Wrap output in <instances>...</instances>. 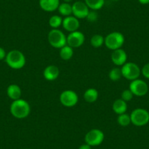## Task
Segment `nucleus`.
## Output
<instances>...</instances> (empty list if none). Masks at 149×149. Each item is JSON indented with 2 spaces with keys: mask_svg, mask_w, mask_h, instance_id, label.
<instances>
[{
  "mask_svg": "<svg viewBox=\"0 0 149 149\" xmlns=\"http://www.w3.org/2000/svg\"><path fill=\"white\" fill-rule=\"evenodd\" d=\"M138 2L142 5H148V4H149V0H138Z\"/></svg>",
  "mask_w": 149,
  "mask_h": 149,
  "instance_id": "31",
  "label": "nucleus"
},
{
  "mask_svg": "<svg viewBox=\"0 0 149 149\" xmlns=\"http://www.w3.org/2000/svg\"><path fill=\"white\" fill-rule=\"evenodd\" d=\"M78 149H91V146L87 144V143H85V144L81 145Z\"/></svg>",
  "mask_w": 149,
  "mask_h": 149,
  "instance_id": "30",
  "label": "nucleus"
},
{
  "mask_svg": "<svg viewBox=\"0 0 149 149\" xmlns=\"http://www.w3.org/2000/svg\"><path fill=\"white\" fill-rule=\"evenodd\" d=\"M129 89L132 92L134 95L137 97H143L146 95L148 91V86L144 81L137 78L131 81Z\"/></svg>",
  "mask_w": 149,
  "mask_h": 149,
  "instance_id": "9",
  "label": "nucleus"
},
{
  "mask_svg": "<svg viewBox=\"0 0 149 149\" xmlns=\"http://www.w3.org/2000/svg\"><path fill=\"white\" fill-rule=\"evenodd\" d=\"M117 121L118 124L121 127H127L130 125L131 123V118H130V115L129 114L123 113L118 115V118H117Z\"/></svg>",
  "mask_w": 149,
  "mask_h": 149,
  "instance_id": "25",
  "label": "nucleus"
},
{
  "mask_svg": "<svg viewBox=\"0 0 149 149\" xmlns=\"http://www.w3.org/2000/svg\"><path fill=\"white\" fill-rule=\"evenodd\" d=\"M59 75V69L55 65H49L45 68L43 76L47 81H53L57 79Z\"/></svg>",
  "mask_w": 149,
  "mask_h": 149,
  "instance_id": "15",
  "label": "nucleus"
},
{
  "mask_svg": "<svg viewBox=\"0 0 149 149\" xmlns=\"http://www.w3.org/2000/svg\"><path fill=\"white\" fill-rule=\"evenodd\" d=\"M113 110L118 115L125 113L127 110V102L123 100L122 99L116 100L113 104Z\"/></svg>",
  "mask_w": 149,
  "mask_h": 149,
  "instance_id": "17",
  "label": "nucleus"
},
{
  "mask_svg": "<svg viewBox=\"0 0 149 149\" xmlns=\"http://www.w3.org/2000/svg\"><path fill=\"white\" fill-rule=\"evenodd\" d=\"M113 2H117V1H119V0H111Z\"/></svg>",
  "mask_w": 149,
  "mask_h": 149,
  "instance_id": "33",
  "label": "nucleus"
},
{
  "mask_svg": "<svg viewBox=\"0 0 149 149\" xmlns=\"http://www.w3.org/2000/svg\"><path fill=\"white\" fill-rule=\"evenodd\" d=\"M85 41V35L79 31L70 32L67 37V44L72 48H77L83 45Z\"/></svg>",
  "mask_w": 149,
  "mask_h": 149,
  "instance_id": "10",
  "label": "nucleus"
},
{
  "mask_svg": "<svg viewBox=\"0 0 149 149\" xmlns=\"http://www.w3.org/2000/svg\"><path fill=\"white\" fill-rule=\"evenodd\" d=\"M104 139V134L102 130L93 129L88 131L85 136L86 143L93 146H100L102 143Z\"/></svg>",
  "mask_w": 149,
  "mask_h": 149,
  "instance_id": "7",
  "label": "nucleus"
},
{
  "mask_svg": "<svg viewBox=\"0 0 149 149\" xmlns=\"http://www.w3.org/2000/svg\"><path fill=\"white\" fill-rule=\"evenodd\" d=\"M131 123L137 127H143L149 122V113L143 108L134 109L130 114Z\"/></svg>",
  "mask_w": 149,
  "mask_h": 149,
  "instance_id": "5",
  "label": "nucleus"
},
{
  "mask_svg": "<svg viewBox=\"0 0 149 149\" xmlns=\"http://www.w3.org/2000/svg\"><path fill=\"white\" fill-rule=\"evenodd\" d=\"M141 72L145 78L149 79V63H147V64L143 66L141 70Z\"/></svg>",
  "mask_w": 149,
  "mask_h": 149,
  "instance_id": "28",
  "label": "nucleus"
},
{
  "mask_svg": "<svg viewBox=\"0 0 149 149\" xmlns=\"http://www.w3.org/2000/svg\"><path fill=\"white\" fill-rule=\"evenodd\" d=\"M25 149H30V148H25Z\"/></svg>",
  "mask_w": 149,
  "mask_h": 149,
  "instance_id": "34",
  "label": "nucleus"
},
{
  "mask_svg": "<svg viewBox=\"0 0 149 149\" xmlns=\"http://www.w3.org/2000/svg\"><path fill=\"white\" fill-rule=\"evenodd\" d=\"M99 93L96 88H88L86 91L84 92V98L85 101H86L88 103H93L96 102L98 99Z\"/></svg>",
  "mask_w": 149,
  "mask_h": 149,
  "instance_id": "18",
  "label": "nucleus"
},
{
  "mask_svg": "<svg viewBox=\"0 0 149 149\" xmlns=\"http://www.w3.org/2000/svg\"><path fill=\"white\" fill-rule=\"evenodd\" d=\"M59 100L62 105L67 107H72L76 105L78 103V96L77 93L72 90H65L61 93Z\"/></svg>",
  "mask_w": 149,
  "mask_h": 149,
  "instance_id": "8",
  "label": "nucleus"
},
{
  "mask_svg": "<svg viewBox=\"0 0 149 149\" xmlns=\"http://www.w3.org/2000/svg\"><path fill=\"white\" fill-rule=\"evenodd\" d=\"M6 56H7V54L5 50L3 48H2V47H0V60L5 59Z\"/></svg>",
  "mask_w": 149,
  "mask_h": 149,
  "instance_id": "29",
  "label": "nucleus"
},
{
  "mask_svg": "<svg viewBox=\"0 0 149 149\" xmlns=\"http://www.w3.org/2000/svg\"><path fill=\"white\" fill-rule=\"evenodd\" d=\"M90 43L94 48H100L104 44V37L101 34H94L90 40Z\"/></svg>",
  "mask_w": 149,
  "mask_h": 149,
  "instance_id": "22",
  "label": "nucleus"
},
{
  "mask_svg": "<svg viewBox=\"0 0 149 149\" xmlns=\"http://www.w3.org/2000/svg\"><path fill=\"white\" fill-rule=\"evenodd\" d=\"M63 19L61 16L57 15H54L50 18L48 21L49 26L53 29H58V27L62 26Z\"/></svg>",
  "mask_w": 149,
  "mask_h": 149,
  "instance_id": "23",
  "label": "nucleus"
},
{
  "mask_svg": "<svg viewBox=\"0 0 149 149\" xmlns=\"http://www.w3.org/2000/svg\"><path fill=\"white\" fill-rule=\"evenodd\" d=\"M86 19L89 22H95L98 19V14H97V13L95 10L89 11L86 17Z\"/></svg>",
  "mask_w": 149,
  "mask_h": 149,
  "instance_id": "27",
  "label": "nucleus"
},
{
  "mask_svg": "<svg viewBox=\"0 0 149 149\" xmlns=\"http://www.w3.org/2000/svg\"><path fill=\"white\" fill-rule=\"evenodd\" d=\"M62 26L66 31H69L70 33L78 31L80 27L79 19L72 15L65 17L63 19Z\"/></svg>",
  "mask_w": 149,
  "mask_h": 149,
  "instance_id": "12",
  "label": "nucleus"
},
{
  "mask_svg": "<svg viewBox=\"0 0 149 149\" xmlns=\"http://www.w3.org/2000/svg\"><path fill=\"white\" fill-rule=\"evenodd\" d=\"M58 10L60 15L62 16L67 17L72 15V8L70 3L63 2V3L60 4L58 8Z\"/></svg>",
  "mask_w": 149,
  "mask_h": 149,
  "instance_id": "20",
  "label": "nucleus"
},
{
  "mask_svg": "<svg viewBox=\"0 0 149 149\" xmlns=\"http://www.w3.org/2000/svg\"><path fill=\"white\" fill-rule=\"evenodd\" d=\"M122 77L121 70L118 67H114L109 72V78L112 81H118Z\"/></svg>",
  "mask_w": 149,
  "mask_h": 149,
  "instance_id": "24",
  "label": "nucleus"
},
{
  "mask_svg": "<svg viewBox=\"0 0 149 149\" xmlns=\"http://www.w3.org/2000/svg\"><path fill=\"white\" fill-rule=\"evenodd\" d=\"M111 60L115 65L123 66L127 61V54L122 48L113 51Z\"/></svg>",
  "mask_w": 149,
  "mask_h": 149,
  "instance_id": "13",
  "label": "nucleus"
},
{
  "mask_svg": "<svg viewBox=\"0 0 149 149\" xmlns=\"http://www.w3.org/2000/svg\"><path fill=\"white\" fill-rule=\"evenodd\" d=\"M10 110L13 116L18 119H23L29 116L31 112V107L28 102L21 98L13 102Z\"/></svg>",
  "mask_w": 149,
  "mask_h": 149,
  "instance_id": "1",
  "label": "nucleus"
},
{
  "mask_svg": "<svg viewBox=\"0 0 149 149\" xmlns=\"http://www.w3.org/2000/svg\"><path fill=\"white\" fill-rule=\"evenodd\" d=\"M41 9L45 12H54L58 10L60 5L59 0H39Z\"/></svg>",
  "mask_w": 149,
  "mask_h": 149,
  "instance_id": "14",
  "label": "nucleus"
},
{
  "mask_svg": "<svg viewBox=\"0 0 149 149\" xmlns=\"http://www.w3.org/2000/svg\"><path fill=\"white\" fill-rule=\"evenodd\" d=\"M48 40L50 45L55 48L61 49L67 45V37L58 29H52L48 35Z\"/></svg>",
  "mask_w": 149,
  "mask_h": 149,
  "instance_id": "4",
  "label": "nucleus"
},
{
  "mask_svg": "<svg viewBox=\"0 0 149 149\" xmlns=\"http://www.w3.org/2000/svg\"><path fill=\"white\" fill-rule=\"evenodd\" d=\"M121 70L122 76L131 81L137 79L141 73V70L139 66L133 62H126Z\"/></svg>",
  "mask_w": 149,
  "mask_h": 149,
  "instance_id": "6",
  "label": "nucleus"
},
{
  "mask_svg": "<svg viewBox=\"0 0 149 149\" xmlns=\"http://www.w3.org/2000/svg\"><path fill=\"white\" fill-rule=\"evenodd\" d=\"M133 96H134V94H132V92L130 89H126L123 91L121 99H122L125 102H129L132 100Z\"/></svg>",
  "mask_w": 149,
  "mask_h": 149,
  "instance_id": "26",
  "label": "nucleus"
},
{
  "mask_svg": "<svg viewBox=\"0 0 149 149\" xmlns=\"http://www.w3.org/2000/svg\"><path fill=\"white\" fill-rule=\"evenodd\" d=\"M124 36L119 31H113L104 37V45L108 49L115 51L121 48L124 43Z\"/></svg>",
  "mask_w": 149,
  "mask_h": 149,
  "instance_id": "3",
  "label": "nucleus"
},
{
  "mask_svg": "<svg viewBox=\"0 0 149 149\" xmlns=\"http://www.w3.org/2000/svg\"><path fill=\"white\" fill-rule=\"evenodd\" d=\"M5 61L10 68L14 70L22 69L26 64V57L21 51L12 50L7 54Z\"/></svg>",
  "mask_w": 149,
  "mask_h": 149,
  "instance_id": "2",
  "label": "nucleus"
},
{
  "mask_svg": "<svg viewBox=\"0 0 149 149\" xmlns=\"http://www.w3.org/2000/svg\"><path fill=\"white\" fill-rule=\"evenodd\" d=\"M64 1V2H67V3H70V2H72V0H63Z\"/></svg>",
  "mask_w": 149,
  "mask_h": 149,
  "instance_id": "32",
  "label": "nucleus"
},
{
  "mask_svg": "<svg viewBox=\"0 0 149 149\" xmlns=\"http://www.w3.org/2000/svg\"><path fill=\"white\" fill-rule=\"evenodd\" d=\"M85 3L89 9L96 11L102 8L104 5V0H85Z\"/></svg>",
  "mask_w": 149,
  "mask_h": 149,
  "instance_id": "21",
  "label": "nucleus"
},
{
  "mask_svg": "<svg viewBox=\"0 0 149 149\" xmlns=\"http://www.w3.org/2000/svg\"><path fill=\"white\" fill-rule=\"evenodd\" d=\"M73 54H74L73 48L72 47L69 46L68 45H65V46H64L60 49L59 55L61 59L63 60L67 61V60L71 59L72 57L73 56Z\"/></svg>",
  "mask_w": 149,
  "mask_h": 149,
  "instance_id": "19",
  "label": "nucleus"
},
{
  "mask_svg": "<svg viewBox=\"0 0 149 149\" xmlns=\"http://www.w3.org/2000/svg\"><path fill=\"white\" fill-rule=\"evenodd\" d=\"M7 94H8L9 98L14 101V100L21 99V95H22V91L19 86H18L17 84H10L7 88Z\"/></svg>",
  "mask_w": 149,
  "mask_h": 149,
  "instance_id": "16",
  "label": "nucleus"
},
{
  "mask_svg": "<svg viewBox=\"0 0 149 149\" xmlns=\"http://www.w3.org/2000/svg\"><path fill=\"white\" fill-rule=\"evenodd\" d=\"M72 15L78 19H84L86 18L88 13H89V8L86 5L85 2L78 1L75 2L72 5Z\"/></svg>",
  "mask_w": 149,
  "mask_h": 149,
  "instance_id": "11",
  "label": "nucleus"
}]
</instances>
